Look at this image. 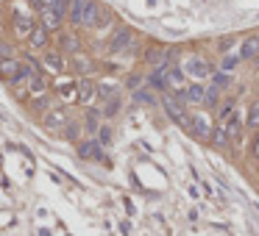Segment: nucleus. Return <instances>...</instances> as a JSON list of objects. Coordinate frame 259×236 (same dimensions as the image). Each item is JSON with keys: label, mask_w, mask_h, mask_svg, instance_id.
<instances>
[{"label": "nucleus", "mask_w": 259, "mask_h": 236, "mask_svg": "<svg viewBox=\"0 0 259 236\" xmlns=\"http://www.w3.org/2000/svg\"><path fill=\"white\" fill-rule=\"evenodd\" d=\"M45 89V81H42V75H39V72H36V67H34V75H31V92H42Z\"/></svg>", "instance_id": "obj_18"}, {"label": "nucleus", "mask_w": 259, "mask_h": 236, "mask_svg": "<svg viewBox=\"0 0 259 236\" xmlns=\"http://www.w3.org/2000/svg\"><path fill=\"white\" fill-rule=\"evenodd\" d=\"M117 109H120V100H112L109 106H106V117H112V114H117Z\"/></svg>", "instance_id": "obj_24"}, {"label": "nucleus", "mask_w": 259, "mask_h": 236, "mask_svg": "<svg viewBox=\"0 0 259 236\" xmlns=\"http://www.w3.org/2000/svg\"><path fill=\"white\" fill-rule=\"evenodd\" d=\"M167 81H170L173 86H181L184 84V72L179 67H173V70H167Z\"/></svg>", "instance_id": "obj_16"}, {"label": "nucleus", "mask_w": 259, "mask_h": 236, "mask_svg": "<svg viewBox=\"0 0 259 236\" xmlns=\"http://www.w3.org/2000/svg\"><path fill=\"white\" fill-rule=\"evenodd\" d=\"M95 89H98L95 84H89V81H84V84L78 86V100H81V103H89L92 97H95Z\"/></svg>", "instance_id": "obj_9"}, {"label": "nucleus", "mask_w": 259, "mask_h": 236, "mask_svg": "<svg viewBox=\"0 0 259 236\" xmlns=\"http://www.w3.org/2000/svg\"><path fill=\"white\" fill-rule=\"evenodd\" d=\"M45 64H48L53 72H61V59L56 56V53H48V56H45Z\"/></svg>", "instance_id": "obj_17"}, {"label": "nucleus", "mask_w": 259, "mask_h": 236, "mask_svg": "<svg viewBox=\"0 0 259 236\" xmlns=\"http://www.w3.org/2000/svg\"><path fill=\"white\" fill-rule=\"evenodd\" d=\"M67 136H70V139H76V136H78V125H67Z\"/></svg>", "instance_id": "obj_28"}, {"label": "nucleus", "mask_w": 259, "mask_h": 236, "mask_svg": "<svg viewBox=\"0 0 259 236\" xmlns=\"http://www.w3.org/2000/svg\"><path fill=\"white\" fill-rule=\"evenodd\" d=\"M234 64H237V59H234V56H229V59H226V61H223V67H226V70H232V67H234Z\"/></svg>", "instance_id": "obj_30"}, {"label": "nucleus", "mask_w": 259, "mask_h": 236, "mask_svg": "<svg viewBox=\"0 0 259 236\" xmlns=\"http://www.w3.org/2000/svg\"><path fill=\"white\" fill-rule=\"evenodd\" d=\"M86 128H89L92 134H95V131H101V128H98V114H95V111H89V117H86Z\"/></svg>", "instance_id": "obj_23"}, {"label": "nucleus", "mask_w": 259, "mask_h": 236, "mask_svg": "<svg viewBox=\"0 0 259 236\" xmlns=\"http://www.w3.org/2000/svg\"><path fill=\"white\" fill-rule=\"evenodd\" d=\"M257 61H259V56H257Z\"/></svg>", "instance_id": "obj_31"}, {"label": "nucleus", "mask_w": 259, "mask_h": 236, "mask_svg": "<svg viewBox=\"0 0 259 236\" xmlns=\"http://www.w3.org/2000/svg\"><path fill=\"white\" fill-rule=\"evenodd\" d=\"M184 100L187 103H201V100H207V92H204L201 86H187V89H184Z\"/></svg>", "instance_id": "obj_8"}, {"label": "nucleus", "mask_w": 259, "mask_h": 236, "mask_svg": "<svg viewBox=\"0 0 259 236\" xmlns=\"http://www.w3.org/2000/svg\"><path fill=\"white\" fill-rule=\"evenodd\" d=\"M98 89L104 92V97H112V94H114V86H98Z\"/></svg>", "instance_id": "obj_27"}, {"label": "nucleus", "mask_w": 259, "mask_h": 236, "mask_svg": "<svg viewBox=\"0 0 259 236\" xmlns=\"http://www.w3.org/2000/svg\"><path fill=\"white\" fill-rule=\"evenodd\" d=\"M64 122H67L64 111H51V114L45 117V125H48V128H59V125H64Z\"/></svg>", "instance_id": "obj_12"}, {"label": "nucleus", "mask_w": 259, "mask_h": 236, "mask_svg": "<svg viewBox=\"0 0 259 236\" xmlns=\"http://www.w3.org/2000/svg\"><path fill=\"white\" fill-rule=\"evenodd\" d=\"M59 20H61V14L53 6H45V11H42V23H45V28H59Z\"/></svg>", "instance_id": "obj_7"}, {"label": "nucleus", "mask_w": 259, "mask_h": 236, "mask_svg": "<svg viewBox=\"0 0 259 236\" xmlns=\"http://www.w3.org/2000/svg\"><path fill=\"white\" fill-rule=\"evenodd\" d=\"M70 17H73V23H76V25H95L98 6L92 3V0H73Z\"/></svg>", "instance_id": "obj_1"}, {"label": "nucleus", "mask_w": 259, "mask_h": 236, "mask_svg": "<svg viewBox=\"0 0 259 236\" xmlns=\"http://www.w3.org/2000/svg\"><path fill=\"white\" fill-rule=\"evenodd\" d=\"M259 56V36H248L240 45V59H257Z\"/></svg>", "instance_id": "obj_5"}, {"label": "nucleus", "mask_w": 259, "mask_h": 236, "mask_svg": "<svg viewBox=\"0 0 259 236\" xmlns=\"http://www.w3.org/2000/svg\"><path fill=\"white\" fill-rule=\"evenodd\" d=\"M187 125L192 128V134H198V136H204L207 139L209 136V125H207V119H201V117H195V119H190Z\"/></svg>", "instance_id": "obj_10"}, {"label": "nucleus", "mask_w": 259, "mask_h": 236, "mask_svg": "<svg viewBox=\"0 0 259 236\" xmlns=\"http://www.w3.org/2000/svg\"><path fill=\"white\" fill-rule=\"evenodd\" d=\"M81 156H92V159H98V161H104V153H101V147H98L95 142H86V144H81Z\"/></svg>", "instance_id": "obj_11"}, {"label": "nucleus", "mask_w": 259, "mask_h": 236, "mask_svg": "<svg viewBox=\"0 0 259 236\" xmlns=\"http://www.w3.org/2000/svg\"><path fill=\"white\" fill-rule=\"evenodd\" d=\"M129 45H131V31L120 28V31L114 34V39H112V53H120V50H126Z\"/></svg>", "instance_id": "obj_6"}, {"label": "nucleus", "mask_w": 259, "mask_h": 236, "mask_svg": "<svg viewBox=\"0 0 259 236\" xmlns=\"http://www.w3.org/2000/svg\"><path fill=\"white\" fill-rule=\"evenodd\" d=\"M245 122H248L251 128H257V125H259V100L254 103V106H251V111H248V119H245Z\"/></svg>", "instance_id": "obj_19"}, {"label": "nucleus", "mask_w": 259, "mask_h": 236, "mask_svg": "<svg viewBox=\"0 0 259 236\" xmlns=\"http://www.w3.org/2000/svg\"><path fill=\"white\" fill-rule=\"evenodd\" d=\"M31 42H34L36 47H42V45H45V25H42V28H34V34H31Z\"/></svg>", "instance_id": "obj_20"}, {"label": "nucleus", "mask_w": 259, "mask_h": 236, "mask_svg": "<svg viewBox=\"0 0 259 236\" xmlns=\"http://www.w3.org/2000/svg\"><path fill=\"white\" fill-rule=\"evenodd\" d=\"M184 70H187L192 78H209V72H212L207 61H204V59H195V56H192L187 64H184Z\"/></svg>", "instance_id": "obj_3"}, {"label": "nucleus", "mask_w": 259, "mask_h": 236, "mask_svg": "<svg viewBox=\"0 0 259 236\" xmlns=\"http://www.w3.org/2000/svg\"><path fill=\"white\" fill-rule=\"evenodd\" d=\"M164 109H167V114H170V119L173 122H190L187 119V114H184V109H181V103H176V97L173 94H164Z\"/></svg>", "instance_id": "obj_2"}, {"label": "nucleus", "mask_w": 259, "mask_h": 236, "mask_svg": "<svg viewBox=\"0 0 259 236\" xmlns=\"http://www.w3.org/2000/svg\"><path fill=\"white\" fill-rule=\"evenodd\" d=\"M64 45H67V47H73V50H76V47H78L76 36H67V39H64Z\"/></svg>", "instance_id": "obj_29"}, {"label": "nucleus", "mask_w": 259, "mask_h": 236, "mask_svg": "<svg viewBox=\"0 0 259 236\" xmlns=\"http://www.w3.org/2000/svg\"><path fill=\"white\" fill-rule=\"evenodd\" d=\"M212 139H215V144H226V142H229V134H226V128H217L215 134H212Z\"/></svg>", "instance_id": "obj_21"}, {"label": "nucleus", "mask_w": 259, "mask_h": 236, "mask_svg": "<svg viewBox=\"0 0 259 236\" xmlns=\"http://www.w3.org/2000/svg\"><path fill=\"white\" fill-rule=\"evenodd\" d=\"M226 134H229V139L240 142V136H242V119H240V114H237V111L226 119Z\"/></svg>", "instance_id": "obj_4"}, {"label": "nucleus", "mask_w": 259, "mask_h": 236, "mask_svg": "<svg viewBox=\"0 0 259 236\" xmlns=\"http://www.w3.org/2000/svg\"><path fill=\"white\" fill-rule=\"evenodd\" d=\"M226 84H229V75H217L215 78V86H217V89H220V86H226Z\"/></svg>", "instance_id": "obj_26"}, {"label": "nucleus", "mask_w": 259, "mask_h": 236, "mask_svg": "<svg viewBox=\"0 0 259 236\" xmlns=\"http://www.w3.org/2000/svg\"><path fill=\"white\" fill-rule=\"evenodd\" d=\"M148 61H151V64H156V67H162L164 61H167V50H162V47L148 50Z\"/></svg>", "instance_id": "obj_14"}, {"label": "nucleus", "mask_w": 259, "mask_h": 236, "mask_svg": "<svg viewBox=\"0 0 259 236\" xmlns=\"http://www.w3.org/2000/svg\"><path fill=\"white\" fill-rule=\"evenodd\" d=\"M53 9L59 14H67V9H73V6H70V0H53Z\"/></svg>", "instance_id": "obj_22"}, {"label": "nucleus", "mask_w": 259, "mask_h": 236, "mask_svg": "<svg viewBox=\"0 0 259 236\" xmlns=\"http://www.w3.org/2000/svg\"><path fill=\"white\" fill-rule=\"evenodd\" d=\"M112 142V131L109 128H101V144H109Z\"/></svg>", "instance_id": "obj_25"}, {"label": "nucleus", "mask_w": 259, "mask_h": 236, "mask_svg": "<svg viewBox=\"0 0 259 236\" xmlns=\"http://www.w3.org/2000/svg\"><path fill=\"white\" fill-rule=\"evenodd\" d=\"M17 72H20V64H17V61H11V59L3 61V75L9 78V81H17Z\"/></svg>", "instance_id": "obj_15"}, {"label": "nucleus", "mask_w": 259, "mask_h": 236, "mask_svg": "<svg viewBox=\"0 0 259 236\" xmlns=\"http://www.w3.org/2000/svg\"><path fill=\"white\" fill-rule=\"evenodd\" d=\"M14 25H17V34L20 36L34 34V23H31V17H17V20H14Z\"/></svg>", "instance_id": "obj_13"}]
</instances>
